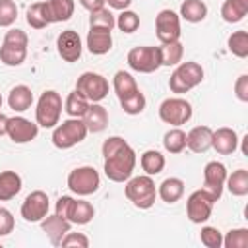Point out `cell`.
I'll list each match as a JSON object with an SVG mask.
<instances>
[{
  "label": "cell",
  "mask_w": 248,
  "mask_h": 248,
  "mask_svg": "<svg viewBox=\"0 0 248 248\" xmlns=\"http://www.w3.org/2000/svg\"><path fill=\"white\" fill-rule=\"evenodd\" d=\"M62 116V97L54 89H46L41 93L35 108V122L39 128H54Z\"/></svg>",
  "instance_id": "5"
},
{
  "label": "cell",
  "mask_w": 248,
  "mask_h": 248,
  "mask_svg": "<svg viewBox=\"0 0 248 248\" xmlns=\"http://www.w3.org/2000/svg\"><path fill=\"white\" fill-rule=\"evenodd\" d=\"M159 118L170 126H182L192 118V105L182 97H169L159 105Z\"/></svg>",
  "instance_id": "10"
},
{
  "label": "cell",
  "mask_w": 248,
  "mask_h": 248,
  "mask_svg": "<svg viewBox=\"0 0 248 248\" xmlns=\"http://www.w3.org/2000/svg\"><path fill=\"white\" fill-rule=\"evenodd\" d=\"M225 180H227V167L219 161H209L203 167V190L217 202L223 196V188H225Z\"/></svg>",
  "instance_id": "14"
},
{
  "label": "cell",
  "mask_w": 248,
  "mask_h": 248,
  "mask_svg": "<svg viewBox=\"0 0 248 248\" xmlns=\"http://www.w3.org/2000/svg\"><path fill=\"white\" fill-rule=\"evenodd\" d=\"M101 151L105 157L103 170L107 178L112 182H126L132 176L136 169V161H138L132 145L120 136H110L103 141Z\"/></svg>",
  "instance_id": "1"
},
{
  "label": "cell",
  "mask_w": 248,
  "mask_h": 248,
  "mask_svg": "<svg viewBox=\"0 0 248 248\" xmlns=\"http://www.w3.org/2000/svg\"><path fill=\"white\" fill-rule=\"evenodd\" d=\"M225 186L229 188V192L236 198H242L248 194V170L246 169H236L232 170V174H227Z\"/></svg>",
  "instance_id": "35"
},
{
  "label": "cell",
  "mask_w": 248,
  "mask_h": 248,
  "mask_svg": "<svg viewBox=\"0 0 248 248\" xmlns=\"http://www.w3.org/2000/svg\"><path fill=\"white\" fill-rule=\"evenodd\" d=\"M31 105H33V91H31V87L19 83V85L10 89V93H8V107L14 112H25V110L31 108Z\"/></svg>",
  "instance_id": "23"
},
{
  "label": "cell",
  "mask_w": 248,
  "mask_h": 248,
  "mask_svg": "<svg viewBox=\"0 0 248 248\" xmlns=\"http://www.w3.org/2000/svg\"><path fill=\"white\" fill-rule=\"evenodd\" d=\"M112 89H114V93H116V97H118V101H120V99H124V97L136 93L140 87H138V83H136V78H134L130 72L118 70V72L114 74V78H112Z\"/></svg>",
  "instance_id": "29"
},
{
  "label": "cell",
  "mask_w": 248,
  "mask_h": 248,
  "mask_svg": "<svg viewBox=\"0 0 248 248\" xmlns=\"http://www.w3.org/2000/svg\"><path fill=\"white\" fill-rule=\"evenodd\" d=\"M105 4H108V8H112V10L122 12V10H128L130 8L132 0H105Z\"/></svg>",
  "instance_id": "46"
},
{
  "label": "cell",
  "mask_w": 248,
  "mask_h": 248,
  "mask_svg": "<svg viewBox=\"0 0 248 248\" xmlns=\"http://www.w3.org/2000/svg\"><path fill=\"white\" fill-rule=\"evenodd\" d=\"M126 198L138 207V209H149L153 207L157 200V188L153 182V176L149 174H140V176H130L124 186Z\"/></svg>",
  "instance_id": "3"
},
{
  "label": "cell",
  "mask_w": 248,
  "mask_h": 248,
  "mask_svg": "<svg viewBox=\"0 0 248 248\" xmlns=\"http://www.w3.org/2000/svg\"><path fill=\"white\" fill-rule=\"evenodd\" d=\"M213 130L209 126H196L186 134V147L194 153H205L211 149Z\"/></svg>",
  "instance_id": "20"
},
{
  "label": "cell",
  "mask_w": 248,
  "mask_h": 248,
  "mask_svg": "<svg viewBox=\"0 0 248 248\" xmlns=\"http://www.w3.org/2000/svg\"><path fill=\"white\" fill-rule=\"evenodd\" d=\"M16 227V219L10 209L0 207V236H8Z\"/></svg>",
  "instance_id": "44"
},
{
  "label": "cell",
  "mask_w": 248,
  "mask_h": 248,
  "mask_svg": "<svg viewBox=\"0 0 248 248\" xmlns=\"http://www.w3.org/2000/svg\"><path fill=\"white\" fill-rule=\"evenodd\" d=\"M27 33L17 29V27H12L6 31L4 35V41H2V46H0V62L6 64V66H21L27 58Z\"/></svg>",
  "instance_id": "2"
},
{
  "label": "cell",
  "mask_w": 248,
  "mask_h": 248,
  "mask_svg": "<svg viewBox=\"0 0 248 248\" xmlns=\"http://www.w3.org/2000/svg\"><path fill=\"white\" fill-rule=\"evenodd\" d=\"M157 196L165 202V203H176L182 196H184V180L178 176H169L165 178L159 188H157Z\"/></svg>",
  "instance_id": "24"
},
{
  "label": "cell",
  "mask_w": 248,
  "mask_h": 248,
  "mask_svg": "<svg viewBox=\"0 0 248 248\" xmlns=\"http://www.w3.org/2000/svg\"><path fill=\"white\" fill-rule=\"evenodd\" d=\"M238 136L232 128H217L213 130V140H211V147L219 153V155H231L238 149Z\"/></svg>",
  "instance_id": "19"
},
{
  "label": "cell",
  "mask_w": 248,
  "mask_h": 248,
  "mask_svg": "<svg viewBox=\"0 0 248 248\" xmlns=\"http://www.w3.org/2000/svg\"><path fill=\"white\" fill-rule=\"evenodd\" d=\"M203 81V68L202 64L188 60V62H180L176 64L174 72L169 78V89L172 93H188L190 89H194L196 85H200Z\"/></svg>",
  "instance_id": "4"
},
{
  "label": "cell",
  "mask_w": 248,
  "mask_h": 248,
  "mask_svg": "<svg viewBox=\"0 0 248 248\" xmlns=\"http://www.w3.org/2000/svg\"><path fill=\"white\" fill-rule=\"evenodd\" d=\"M145 105H147L145 95H143L140 89H138L136 93H132V95H128V97H124V99H120V107H122V110H124L126 114H130V116L141 114L143 108H145Z\"/></svg>",
  "instance_id": "38"
},
{
  "label": "cell",
  "mask_w": 248,
  "mask_h": 248,
  "mask_svg": "<svg viewBox=\"0 0 248 248\" xmlns=\"http://www.w3.org/2000/svg\"><path fill=\"white\" fill-rule=\"evenodd\" d=\"M200 240L205 248H221L223 246V232L217 229V227H202V232H200Z\"/></svg>",
  "instance_id": "41"
},
{
  "label": "cell",
  "mask_w": 248,
  "mask_h": 248,
  "mask_svg": "<svg viewBox=\"0 0 248 248\" xmlns=\"http://www.w3.org/2000/svg\"><path fill=\"white\" fill-rule=\"evenodd\" d=\"M95 217V207L85 202V200H72L70 207H68V213H66V219L72 223V225H87L91 223Z\"/></svg>",
  "instance_id": "22"
},
{
  "label": "cell",
  "mask_w": 248,
  "mask_h": 248,
  "mask_svg": "<svg viewBox=\"0 0 248 248\" xmlns=\"http://www.w3.org/2000/svg\"><path fill=\"white\" fill-rule=\"evenodd\" d=\"M21 192V176L16 170L0 172V202H10Z\"/></svg>",
  "instance_id": "25"
},
{
  "label": "cell",
  "mask_w": 248,
  "mask_h": 248,
  "mask_svg": "<svg viewBox=\"0 0 248 248\" xmlns=\"http://www.w3.org/2000/svg\"><path fill=\"white\" fill-rule=\"evenodd\" d=\"M56 50L64 62H78L83 50L81 37L74 29H66L56 37Z\"/></svg>",
  "instance_id": "15"
},
{
  "label": "cell",
  "mask_w": 248,
  "mask_h": 248,
  "mask_svg": "<svg viewBox=\"0 0 248 248\" xmlns=\"http://www.w3.org/2000/svg\"><path fill=\"white\" fill-rule=\"evenodd\" d=\"M87 128H85V122L81 118H68V120H62L58 122L54 128H52V145L58 147V149H70L78 143H81L87 136Z\"/></svg>",
  "instance_id": "6"
},
{
  "label": "cell",
  "mask_w": 248,
  "mask_h": 248,
  "mask_svg": "<svg viewBox=\"0 0 248 248\" xmlns=\"http://www.w3.org/2000/svg\"><path fill=\"white\" fill-rule=\"evenodd\" d=\"M2 101H4V99H2V93H0V108H2Z\"/></svg>",
  "instance_id": "49"
},
{
  "label": "cell",
  "mask_w": 248,
  "mask_h": 248,
  "mask_svg": "<svg viewBox=\"0 0 248 248\" xmlns=\"http://www.w3.org/2000/svg\"><path fill=\"white\" fill-rule=\"evenodd\" d=\"M81 120L85 122L87 132H91V134H99V132H103V130L108 126V112H107V108H105L103 105H99V103H91L89 108H87V112L83 114Z\"/></svg>",
  "instance_id": "21"
},
{
  "label": "cell",
  "mask_w": 248,
  "mask_h": 248,
  "mask_svg": "<svg viewBox=\"0 0 248 248\" xmlns=\"http://www.w3.org/2000/svg\"><path fill=\"white\" fill-rule=\"evenodd\" d=\"M165 163H167L165 161V155L161 151H157V149H147L140 157V165L145 170V174H149V176L159 174L165 169Z\"/></svg>",
  "instance_id": "33"
},
{
  "label": "cell",
  "mask_w": 248,
  "mask_h": 248,
  "mask_svg": "<svg viewBox=\"0 0 248 248\" xmlns=\"http://www.w3.org/2000/svg\"><path fill=\"white\" fill-rule=\"evenodd\" d=\"M234 95L238 101L248 103V74H242L234 81Z\"/></svg>",
  "instance_id": "45"
},
{
  "label": "cell",
  "mask_w": 248,
  "mask_h": 248,
  "mask_svg": "<svg viewBox=\"0 0 248 248\" xmlns=\"http://www.w3.org/2000/svg\"><path fill=\"white\" fill-rule=\"evenodd\" d=\"M66 184H68L70 192H74L76 196H81V198H83V196H91V194H95V192L99 190V186H101V176H99V172H97L93 167L85 165V167L74 169V170L68 174Z\"/></svg>",
  "instance_id": "7"
},
{
  "label": "cell",
  "mask_w": 248,
  "mask_h": 248,
  "mask_svg": "<svg viewBox=\"0 0 248 248\" xmlns=\"http://www.w3.org/2000/svg\"><path fill=\"white\" fill-rule=\"evenodd\" d=\"M25 19L27 23L33 27V29H45L46 25H50V14H48V4L46 0L45 2H35L27 8V14H25Z\"/></svg>",
  "instance_id": "27"
},
{
  "label": "cell",
  "mask_w": 248,
  "mask_h": 248,
  "mask_svg": "<svg viewBox=\"0 0 248 248\" xmlns=\"http://www.w3.org/2000/svg\"><path fill=\"white\" fill-rule=\"evenodd\" d=\"M89 101L79 93V91H72V93H68V97H66V101H64V110H66V114L70 116V118H83V114L87 112V108H89Z\"/></svg>",
  "instance_id": "32"
},
{
  "label": "cell",
  "mask_w": 248,
  "mask_h": 248,
  "mask_svg": "<svg viewBox=\"0 0 248 248\" xmlns=\"http://www.w3.org/2000/svg\"><path fill=\"white\" fill-rule=\"evenodd\" d=\"M128 66L134 72L140 74H153L161 68V54H159V46H134L128 56H126Z\"/></svg>",
  "instance_id": "8"
},
{
  "label": "cell",
  "mask_w": 248,
  "mask_h": 248,
  "mask_svg": "<svg viewBox=\"0 0 248 248\" xmlns=\"http://www.w3.org/2000/svg\"><path fill=\"white\" fill-rule=\"evenodd\" d=\"M227 46H229V52L234 54L236 58H246L248 56V31H244V29L232 31L229 35Z\"/></svg>",
  "instance_id": "37"
},
{
  "label": "cell",
  "mask_w": 248,
  "mask_h": 248,
  "mask_svg": "<svg viewBox=\"0 0 248 248\" xmlns=\"http://www.w3.org/2000/svg\"><path fill=\"white\" fill-rule=\"evenodd\" d=\"M41 229L43 232L48 236V240L54 244V246H60L64 234L72 229V223L68 219H64L62 215L54 213V215H46L43 221H41Z\"/></svg>",
  "instance_id": "18"
},
{
  "label": "cell",
  "mask_w": 248,
  "mask_h": 248,
  "mask_svg": "<svg viewBox=\"0 0 248 248\" xmlns=\"http://www.w3.org/2000/svg\"><path fill=\"white\" fill-rule=\"evenodd\" d=\"M81 8H85L87 12H93L97 8H103L105 6V0H79Z\"/></svg>",
  "instance_id": "47"
},
{
  "label": "cell",
  "mask_w": 248,
  "mask_h": 248,
  "mask_svg": "<svg viewBox=\"0 0 248 248\" xmlns=\"http://www.w3.org/2000/svg\"><path fill=\"white\" fill-rule=\"evenodd\" d=\"M213 205H215V200L203 188L194 190L186 200V215L194 225H203L211 217Z\"/></svg>",
  "instance_id": "11"
},
{
  "label": "cell",
  "mask_w": 248,
  "mask_h": 248,
  "mask_svg": "<svg viewBox=\"0 0 248 248\" xmlns=\"http://www.w3.org/2000/svg\"><path fill=\"white\" fill-rule=\"evenodd\" d=\"M163 147L167 153H172V155L182 153L186 149V132L180 130V126H172L163 136Z\"/></svg>",
  "instance_id": "30"
},
{
  "label": "cell",
  "mask_w": 248,
  "mask_h": 248,
  "mask_svg": "<svg viewBox=\"0 0 248 248\" xmlns=\"http://www.w3.org/2000/svg\"><path fill=\"white\" fill-rule=\"evenodd\" d=\"M178 16L188 23H200L207 17V4L203 0H184Z\"/></svg>",
  "instance_id": "26"
},
{
  "label": "cell",
  "mask_w": 248,
  "mask_h": 248,
  "mask_svg": "<svg viewBox=\"0 0 248 248\" xmlns=\"http://www.w3.org/2000/svg\"><path fill=\"white\" fill-rule=\"evenodd\" d=\"M223 246L225 248H246L248 246V229H231L223 236Z\"/></svg>",
  "instance_id": "40"
},
{
  "label": "cell",
  "mask_w": 248,
  "mask_h": 248,
  "mask_svg": "<svg viewBox=\"0 0 248 248\" xmlns=\"http://www.w3.org/2000/svg\"><path fill=\"white\" fill-rule=\"evenodd\" d=\"M76 91H79L89 103H101L108 95V81L97 72H83L76 81Z\"/></svg>",
  "instance_id": "9"
},
{
  "label": "cell",
  "mask_w": 248,
  "mask_h": 248,
  "mask_svg": "<svg viewBox=\"0 0 248 248\" xmlns=\"http://www.w3.org/2000/svg\"><path fill=\"white\" fill-rule=\"evenodd\" d=\"M155 33L161 43L180 41V16L172 10H161L155 17Z\"/></svg>",
  "instance_id": "13"
},
{
  "label": "cell",
  "mask_w": 248,
  "mask_h": 248,
  "mask_svg": "<svg viewBox=\"0 0 248 248\" xmlns=\"http://www.w3.org/2000/svg\"><path fill=\"white\" fill-rule=\"evenodd\" d=\"M85 46L95 56L107 54L112 48V31L99 29V27H89L87 37H85Z\"/></svg>",
  "instance_id": "17"
},
{
  "label": "cell",
  "mask_w": 248,
  "mask_h": 248,
  "mask_svg": "<svg viewBox=\"0 0 248 248\" xmlns=\"http://www.w3.org/2000/svg\"><path fill=\"white\" fill-rule=\"evenodd\" d=\"M248 14V0H225L221 6V17L227 23H238Z\"/></svg>",
  "instance_id": "28"
},
{
  "label": "cell",
  "mask_w": 248,
  "mask_h": 248,
  "mask_svg": "<svg viewBox=\"0 0 248 248\" xmlns=\"http://www.w3.org/2000/svg\"><path fill=\"white\" fill-rule=\"evenodd\" d=\"M39 134V124L27 120L25 116H12L8 118V138L14 143H29L37 138Z\"/></svg>",
  "instance_id": "16"
},
{
  "label": "cell",
  "mask_w": 248,
  "mask_h": 248,
  "mask_svg": "<svg viewBox=\"0 0 248 248\" xmlns=\"http://www.w3.org/2000/svg\"><path fill=\"white\" fill-rule=\"evenodd\" d=\"M60 246H79V248H87L89 246V238L83 232H66Z\"/></svg>",
  "instance_id": "43"
},
{
  "label": "cell",
  "mask_w": 248,
  "mask_h": 248,
  "mask_svg": "<svg viewBox=\"0 0 248 248\" xmlns=\"http://www.w3.org/2000/svg\"><path fill=\"white\" fill-rule=\"evenodd\" d=\"M48 209H50V202H48L46 192L33 190L31 194L25 196L19 213L27 223H41L48 215Z\"/></svg>",
  "instance_id": "12"
},
{
  "label": "cell",
  "mask_w": 248,
  "mask_h": 248,
  "mask_svg": "<svg viewBox=\"0 0 248 248\" xmlns=\"http://www.w3.org/2000/svg\"><path fill=\"white\" fill-rule=\"evenodd\" d=\"M17 19V4L14 0H0V27H12Z\"/></svg>",
  "instance_id": "42"
},
{
  "label": "cell",
  "mask_w": 248,
  "mask_h": 248,
  "mask_svg": "<svg viewBox=\"0 0 248 248\" xmlns=\"http://www.w3.org/2000/svg\"><path fill=\"white\" fill-rule=\"evenodd\" d=\"M116 27L122 33H134L140 27V16L136 12H132V10H122L116 16Z\"/></svg>",
  "instance_id": "39"
},
{
  "label": "cell",
  "mask_w": 248,
  "mask_h": 248,
  "mask_svg": "<svg viewBox=\"0 0 248 248\" xmlns=\"http://www.w3.org/2000/svg\"><path fill=\"white\" fill-rule=\"evenodd\" d=\"M89 27H99V29H108L112 31L116 27V17L108 8H97L89 12Z\"/></svg>",
  "instance_id": "36"
},
{
  "label": "cell",
  "mask_w": 248,
  "mask_h": 248,
  "mask_svg": "<svg viewBox=\"0 0 248 248\" xmlns=\"http://www.w3.org/2000/svg\"><path fill=\"white\" fill-rule=\"evenodd\" d=\"M159 54H161V66H176V64L182 62L184 46H182L180 41L161 43V46H159Z\"/></svg>",
  "instance_id": "34"
},
{
  "label": "cell",
  "mask_w": 248,
  "mask_h": 248,
  "mask_svg": "<svg viewBox=\"0 0 248 248\" xmlns=\"http://www.w3.org/2000/svg\"><path fill=\"white\" fill-rule=\"evenodd\" d=\"M46 4H48V14H50L52 23L68 21L74 16V10H76L74 0H46Z\"/></svg>",
  "instance_id": "31"
},
{
  "label": "cell",
  "mask_w": 248,
  "mask_h": 248,
  "mask_svg": "<svg viewBox=\"0 0 248 248\" xmlns=\"http://www.w3.org/2000/svg\"><path fill=\"white\" fill-rule=\"evenodd\" d=\"M8 134V116L0 112V138Z\"/></svg>",
  "instance_id": "48"
}]
</instances>
